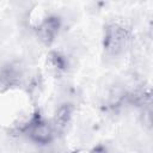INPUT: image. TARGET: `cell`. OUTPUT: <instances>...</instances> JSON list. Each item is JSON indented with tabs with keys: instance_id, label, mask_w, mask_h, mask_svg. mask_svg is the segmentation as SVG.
Listing matches in <instances>:
<instances>
[{
	"instance_id": "obj_1",
	"label": "cell",
	"mask_w": 153,
	"mask_h": 153,
	"mask_svg": "<svg viewBox=\"0 0 153 153\" xmlns=\"http://www.w3.org/2000/svg\"><path fill=\"white\" fill-rule=\"evenodd\" d=\"M126 42H127V31L122 26L117 24H112L106 27L104 47L109 54L111 55L120 54L126 47Z\"/></svg>"
},
{
	"instance_id": "obj_4",
	"label": "cell",
	"mask_w": 153,
	"mask_h": 153,
	"mask_svg": "<svg viewBox=\"0 0 153 153\" xmlns=\"http://www.w3.org/2000/svg\"><path fill=\"white\" fill-rule=\"evenodd\" d=\"M71 116H72V106L69 104L61 105L57 109V111L55 114V117H54V126H55V128L59 129V130L65 129L67 123L71 120Z\"/></svg>"
},
{
	"instance_id": "obj_2",
	"label": "cell",
	"mask_w": 153,
	"mask_h": 153,
	"mask_svg": "<svg viewBox=\"0 0 153 153\" xmlns=\"http://www.w3.org/2000/svg\"><path fill=\"white\" fill-rule=\"evenodd\" d=\"M29 135L37 143H48L53 137V129L41 118H36L29 127Z\"/></svg>"
},
{
	"instance_id": "obj_3",
	"label": "cell",
	"mask_w": 153,
	"mask_h": 153,
	"mask_svg": "<svg viewBox=\"0 0 153 153\" xmlns=\"http://www.w3.org/2000/svg\"><path fill=\"white\" fill-rule=\"evenodd\" d=\"M59 27H60V22L57 18H54V17L47 18L38 27V36L41 41L47 44L50 43L57 35Z\"/></svg>"
}]
</instances>
